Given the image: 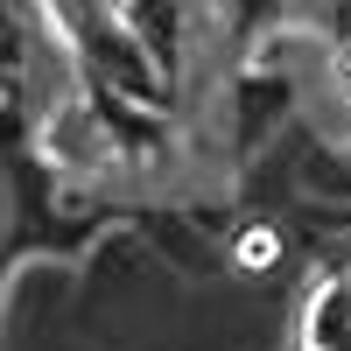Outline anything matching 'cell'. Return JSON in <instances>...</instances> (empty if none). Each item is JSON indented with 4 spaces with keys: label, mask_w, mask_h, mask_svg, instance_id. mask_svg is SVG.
Segmentation results:
<instances>
[{
    "label": "cell",
    "mask_w": 351,
    "mask_h": 351,
    "mask_svg": "<svg viewBox=\"0 0 351 351\" xmlns=\"http://www.w3.org/2000/svg\"><path fill=\"white\" fill-rule=\"evenodd\" d=\"M239 260H246V267H267V260H274V232H246V239H239Z\"/></svg>",
    "instance_id": "1"
}]
</instances>
